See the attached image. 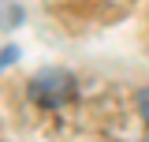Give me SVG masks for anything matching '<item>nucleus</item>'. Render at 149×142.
Listing matches in <instances>:
<instances>
[{"mask_svg": "<svg viewBox=\"0 0 149 142\" xmlns=\"http://www.w3.org/2000/svg\"><path fill=\"white\" fill-rule=\"evenodd\" d=\"M74 93V79L67 71H41L30 79V97L41 105H63Z\"/></svg>", "mask_w": 149, "mask_h": 142, "instance_id": "1", "label": "nucleus"}, {"mask_svg": "<svg viewBox=\"0 0 149 142\" xmlns=\"http://www.w3.org/2000/svg\"><path fill=\"white\" fill-rule=\"evenodd\" d=\"M22 22V8L11 0H0V26H19Z\"/></svg>", "mask_w": 149, "mask_h": 142, "instance_id": "2", "label": "nucleus"}, {"mask_svg": "<svg viewBox=\"0 0 149 142\" xmlns=\"http://www.w3.org/2000/svg\"><path fill=\"white\" fill-rule=\"evenodd\" d=\"M138 112H142V120H146V127H149V90L138 93Z\"/></svg>", "mask_w": 149, "mask_h": 142, "instance_id": "3", "label": "nucleus"}, {"mask_svg": "<svg viewBox=\"0 0 149 142\" xmlns=\"http://www.w3.org/2000/svg\"><path fill=\"white\" fill-rule=\"evenodd\" d=\"M15 45H8V49H4V56H0V71H4V67H8V64H11V60H15Z\"/></svg>", "mask_w": 149, "mask_h": 142, "instance_id": "4", "label": "nucleus"}]
</instances>
